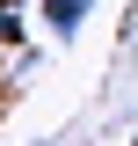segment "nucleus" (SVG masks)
Listing matches in <instances>:
<instances>
[{
	"instance_id": "obj_1",
	"label": "nucleus",
	"mask_w": 138,
	"mask_h": 146,
	"mask_svg": "<svg viewBox=\"0 0 138 146\" xmlns=\"http://www.w3.org/2000/svg\"><path fill=\"white\" fill-rule=\"evenodd\" d=\"M36 7H44V29H51L58 44H73V36H80V22L95 15V0H36Z\"/></svg>"
},
{
	"instance_id": "obj_2",
	"label": "nucleus",
	"mask_w": 138,
	"mask_h": 146,
	"mask_svg": "<svg viewBox=\"0 0 138 146\" xmlns=\"http://www.w3.org/2000/svg\"><path fill=\"white\" fill-rule=\"evenodd\" d=\"M0 44H22V0H0Z\"/></svg>"
}]
</instances>
